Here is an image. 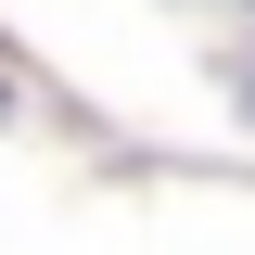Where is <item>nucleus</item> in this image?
Wrapping results in <instances>:
<instances>
[]
</instances>
